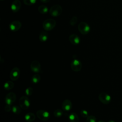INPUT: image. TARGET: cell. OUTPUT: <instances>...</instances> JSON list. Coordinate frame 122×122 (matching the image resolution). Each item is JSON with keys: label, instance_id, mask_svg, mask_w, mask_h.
Returning a JSON list of instances; mask_svg holds the SVG:
<instances>
[{"label": "cell", "instance_id": "9a60e30c", "mask_svg": "<svg viewBox=\"0 0 122 122\" xmlns=\"http://www.w3.org/2000/svg\"><path fill=\"white\" fill-rule=\"evenodd\" d=\"M68 119L70 122H79V118L76 113L73 112L69 114L68 116Z\"/></svg>", "mask_w": 122, "mask_h": 122}, {"label": "cell", "instance_id": "f546056e", "mask_svg": "<svg viewBox=\"0 0 122 122\" xmlns=\"http://www.w3.org/2000/svg\"><path fill=\"white\" fill-rule=\"evenodd\" d=\"M108 122H115L113 120H110Z\"/></svg>", "mask_w": 122, "mask_h": 122}, {"label": "cell", "instance_id": "4dcf8cb0", "mask_svg": "<svg viewBox=\"0 0 122 122\" xmlns=\"http://www.w3.org/2000/svg\"><path fill=\"white\" fill-rule=\"evenodd\" d=\"M98 122H105L104 121H103V120H100V121H99Z\"/></svg>", "mask_w": 122, "mask_h": 122}, {"label": "cell", "instance_id": "484cf974", "mask_svg": "<svg viewBox=\"0 0 122 122\" xmlns=\"http://www.w3.org/2000/svg\"><path fill=\"white\" fill-rule=\"evenodd\" d=\"M33 92V90L32 88L29 87L27 88L25 90V93L27 96H30L32 95Z\"/></svg>", "mask_w": 122, "mask_h": 122}, {"label": "cell", "instance_id": "277c9868", "mask_svg": "<svg viewBox=\"0 0 122 122\" xmlns=\"http://www.w3.org/2000/svg\"><path fill=\"white\" fill-rule=\"evenodd\" d=\"M19 103L20 106L23 110L28 109L30 104L29 98L25 96H21L20 98Z\"/></svg>", "mask_w": 122, "mask_h": 122}, {"label": "cell", "instance_id": "d6986e66", "mask_svg": "<svg viewBox=\"0 0 122 122\" xmlns=\"http://www.w3.org/2000/svg\"><path fill=\"white\" fill-rule=\"evenodd\" d=\"M38 10L39 12L41 14H45L48 11V8L44 5H41L38 7Z\"/></svg>", "mask_w": 122, "mask_h": 122}, {"label": "cell", "instance_id": "30bf717a", "mask_svg": "<svg viewBox=\"0 0 122 122\" xmlns=\"http://www.w3.org/2000/svg\"><path fill=\"white\" fill-rule=\"evenodd\" d=\"M31 70L35 73L40 72L41 71V66L39 61L35 60L31 62L30 65Z\"/></svg>", "mask_w": 122, "mask_h": 122}, {"label": "cell", "instance_id": "d4e9b609", "mask_svg": "<svg viewBox=\"0 0 122 122\" xmlns=\"http://www.w3.org/2000/svg\"><path fill=\"white\" fill-rule=\"evenodd\" d=\"M86 122H96V118L93 115H89L87 117Z\"/></svg>", "mask_w": 122, "mask_h": 122}, {"label": "cell", "instance_id": "ba28073f", "mask_svg": "<svg viewBox=\"0 0 122 122\" xmlns=\"http://www.w3.org/2000/svg\"><path fill=\"white\" fill-rule=\"evenodd\" d=\"M20 75V70L18 67L13 68L10 71V79L12 81H16L19 77Z\"/></svg>", "mask_w": 122, "mask_h": 122}, {"label": "cell", "instance_id": "83f0119b", "mask_svg": "<svg viewBox=\"0 0 122 122\" xmlns=\"http://www.w3.org/2000/svg\"><path fill=\"white\" fill-rule=\"evenodd\" d=\"M11 109H12V108L11 107V105H10L6 104V105H5V107H4V110L6 112H10L11 111Z\"/></svg>", "mask_w": 122, "mask_h": 122}, {"label": "cell", "instance_id": "7a4b0ae2", "mask_svg": "<svg viewBox=\"0 0 122 122\" xmlns=\"http://www.w3.org/2000/svg\"><path fill=\"white\" fill-rule=\"evenodd\" d=\"M62 12V7L58 4H56L52 6L49 10L50 14L53 17H57L60 16Z\"/></svg>", "mask_w": 122, "mask_h": 122}, {"label": "cell", "instance_id": "4fadbf2b", "mask_svg": "<svg viewBox=\"0 0 122 122\" xmlns=\"http://www.w3.org/2000/svg\"><path fill=\"white\" fill-rule=\"evenodd\" d=\"M72 104L71 101L68 99L64 100L62 103V109L64 111L68 112L71 110Z\"/></svg>", "mask_w": 122, "mask_h": 122}, {"label": "cell", "instance_id": "8fae6325", "mask_svg": "<svg viewBox=\"0 0 122 122\" xmlns=\"http://www.w3.org/2000/svg\"><path fill=\"white\" fill-rule=\"evenodd\" d=\"M21 27V23L19 20H14L10 22L9 25L10 30L12 31L19 30Z\"/></svg>", "mask_w": 122, "mask_h": 122}, {"label": "cell", "instance_id": "8992f818", "mask_svg": "<svg viewBox=\"0 0 122 122\" xmlns=\"http://www.w3.org/2000/svg\"><path fill=\"white\" fill-rule=\"evenodd\" d=\"M71 67L72 71L78 72L81 70L82 68V64L80 60L76 58H74L71 62Z\"/></svg>", "mask_w": 122, "mask_h": 122}, {"label": "cell", "instance_id": "4316f807", "mask_svg": "<svg viewBox=\"0 0 122 122\" xmlns=\"http://www.w3.org/2000/svg\"><path fill=\"white\" fill-rule=\"evenodd\" d=\"M80 114H81V115L84 118H87L89 116L88 112L85 110H81L80 112Z\"/></svg>", "mask_w": 122, "mask_h": 122}, {"label": "cell", "instance_id": "ffe728a7", "mask_svg": "<svg viewBox=\"0 0 122 122\" xmlns=\"http://www.w3.org/2000/svg\"><path fill=\"white\" fill-rule=\"evenodd\" d=\"M11 111L13 113L19 114L21 112V108L17 105H14L12 107Z\"/></svg>", "mask_w": 122, "mask_h": 122}, {"label": "cell", "instance_id": "cb8c5ba5", "mask_svg": "<svg viewBox=\"0 0 122 122\" xmlns=\"http://www.w3.org/2000/svg\"><path fill=\"white\" fill-rule=\"evenodd\" d=\"M78 19L76 16H73L70 20V24L71 26H74L77 22Z\"/></svg>", "mask_w": 122, "mask_h": 122}, {"label": "cell", "instance_id": "5b68a950", "mask_svg": "<svg viewBox=\"0 0 122 122\" xmlns=\"http://www.w3.org/2000/svg\"><path fill=\"white\" fill-rule=\"evenodd\" d=\"M36 115L40 120L42 121H46L50 117V113L48 111L43 110H38L36 112Z\"/></svg>", "mask_w": 122, "mask_h": 122}, {"label": "cell", "instance_id": "5bb4252c", "mask_svg": "<svg viewBox=\"0 0 122 122\" xmlns=\"http://www.w3.org/2000/svg\"><path fill=\"white\" fill-rule=\"evenodd\" d=\"M69 40L73 45H78L80 43L81 40L80 37L76 34H72L69 36Z\"/></svg>", "mask_w": 122, "mask_h": 122}, {"label": "cell", "instance_id": "3957f363", "mask_svg": "<svg viewBox=\"0 0 122 122\" xmlns=\"http://www.w3.org/2000/svg\"><path fill=\"white\" fill-rule=\"evenodd\" d=\"M78 30L83 35L87 34L90 30V27L88 24L85 22H80L78 26Z\"/></svg>", "mask_w": 122, "mask_h": 122}, {"label": "cell", "instance_id": "7c38bea8", "mask_svg": "<svg viewBox=\"0 0 122 122\" xmlns=\"http://www.w3.org/2000/svg\"><path fill=\"white\" fill-rule=\"evenodd\" d=\"M21 2L19 0H14L11 4V10L13 12H18L21 7Z\"/></svg>", "mask_w": 122, "mask_h": 122}, {"label": "cell", "instance_id": "1f68e13d", "mask_svg": "<svg viewBox=\"0 0 122 122\" xmlns=\"http://www.w3.org/2000/svg\"><path fill=\"white\" fill-rule=\"evenodd\" d=\"M1 0V1H2V0Z\"/></svg>", "mask_w": 122, "mask_h": 122}, {"label": "cell", "instance_id": "44dd1931", "mask_svg": "<svg viewBox=\"0 0 122 122\" xmlns=\"http://www.w3.org/2000/svg\"><path fill=\"white\" fill-rule=\"evenodd\" d=\"M41 80V77L39 74H34L31 78V82L34 84H36L39 82Z\"/></svg>", "mask_w": 122, "mask_h": 122}, {"label": "cell", "instance_id": "e0dca14e", "mask_svg": "<svg viewBox=\"0 0 122 122\" xmlns=\"http://www.w3.org/2000/svg\"><path fill=\"white\" fill-rule=\"evenodd\" d=\"M48 39V34L47 32L43 31L41 32L39 35V40L41 42H44L47 41Z\"/></svg>", "mask_w": 122, "mask_h": 122}, {"label": "cell", "instance_id": "6da1fadb", "mask_svg": "<svg viewBox=\"0 0 122 122\" xmlns=\"http://www.w3.org/2000/svg\"><path fill=\"white\" fill-rule=\"evenodd\" d=\"M56 21L53 19H48L42 23V27L44 30L49 31L52 30L56 26Z\"/></svg>", "mask_w": 122, "mask_h": 122}, {"label": "cell", "instance_id": "603a6c76", "mask_svg": "<svg viewBox=\"0 0 122 122\" xmlns=\"http://www.w3.org/2000/svg\"><path fill=\"white\" fill-rule=\"evenodd\" d=\"M37 0H23V3L24 4L28 6H31L34 4Z\"/></svg>", "mask_w": 122, "mask_h": 122}, {"label": "cell", "instance_id": "9c48e42d", "mask_svg": "<svg viewBox=\"0 0 122 122\" xmlns=\"http://www.w3.org/2000/svg\"><path fill=\"white\" fill-rule=\"evenodd\" d=\"M16 94L13 92H10L8 93L5 97V102L6 104L12 105L16 101Z\"/></svg>", "mask_w": 122, "mask_h": 122}, {"label": "cell", "instance_id": "2e32d148", "mask_svg": "<svg viewBox=\"0 0 122 122\" xmlns=\"http://www.w3.org/2000/svg\"><path fill=\"white\" fill-rule=\"evenodd\" d=\"M35 119V115L32 112H28L25 115V120L27 122H32Z\"/></svg>", "mask_w": 122, "mask_h": 122}, {"label": "cell", "instance_id": "f1b7e54d", "mask_svg": "<svg viewBox=\"0 0 122 122\" xmlns=\"http://www.w3.org/2000/svg\"><path fill=\"white\" fill-rule=\"evenodd\" d=\"M50 0H40L41 1L43 2V3H47L50 1Z\"/></svg>", "mask_w": 122, "mask_h": 122}, {"label": "cell", "instance_id": "52a82bcc", "mask_svg": "<svg viewBox=\"0 0 122 122\" xmlns=\"http://www.w3.org/2000/svg\"><path fill=\"white\" fill-rule=\"evenodd\" d=\"M98 98L100 101L104 104H109L111 101V96L105 92L101 93L99 95Z\"/></svg>", "mask_w": 122, "mask_h": 122}, {"label": "cell", "instance_id": "7402d4cb", "mask_svg": "<svg viewBox=\"0 0 122 122\" xmlns=\"http://www.w3.org/2000/svg\"><path fill=\"white\" fill-rule=\"evenodd\" d=\"M63 114V112L60 109H57L55 110L53 112L54 116L55 117H57V118L61 117L62 116Z\"/></svg>", "mask_w": 122, "mask_h": 122}, {"label": "cell", "instance_id": "ac0fdd59", "mask_svg": "<svg viewBox=\"0 0 122 122\" xmlns=\"http://www.w3.org/2000/svg\"><path fill=\"white\" fill-rule=\"evenodd\" d=\"M14 84L12 81H8L5 82L3 87L6 90H10L14 87Z\"/></svg>", "mask_w": 122, "mask_h": 122}]
</instances>
